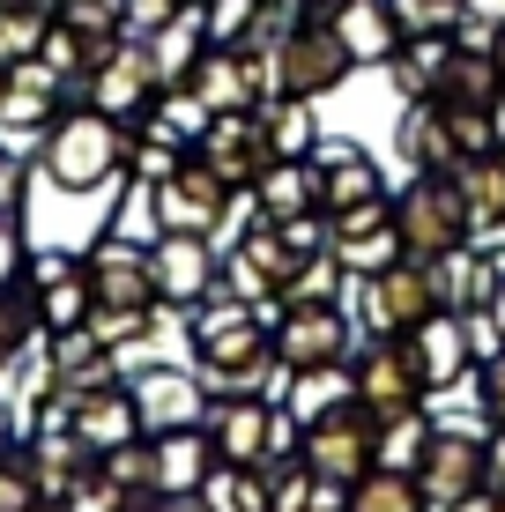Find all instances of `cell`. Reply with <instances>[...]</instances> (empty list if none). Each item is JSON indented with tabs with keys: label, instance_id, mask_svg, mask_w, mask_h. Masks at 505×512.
I'll return each instance as SVG.
<instances>
[{
	"label": "cell",
	"instance_id": "obj_1",
	"mask_svg": "<svg viewBox=\"0 0 505 512\" xmlns=\"http://www.w3.org/2000/svg\"><path fill=\"white\" fill-rule=\"evenodd\" d=\"M38 171H45V186H60V193L119 186V171H127V127H119V119H104L97 104H75V112H60V119L45 127Z\"/></svg>",
	"mask_w": 505,
	"mask_h": 512
},
{
	"label": "cell",
	"instance_id": "obj_2",
	"mask_svg": "<svg viewBox=\"0 0 505 512\" xmlns=\"http://www.w3.org/2000/svg\"><path fill=\"white\" fill-rule=\"evenodd\" d=\"M394 231H402L409 260H439V253H454V245L476 238L454 171H416V186H402V201H394Z\"/></svg>",
	"mask_w": 505,
	"mask_h": 512
},
{
	"label": "cell",
	"instance_id": "obj_3",
	"mask_svg": "<svg viewBox=\"0 0 505 512\" xmlns=\"http://www.w3.org/2000/svg\"><path fill=\"white\" fill-rule=\"evenodd\" d=\"M223 208H231V186H223L201 156H186L171 179L149 186V223H156V238H216V231H223Z\"/></svg>",
	"mask_w": 505,
	"mask_h": 512
},
{
	"label": "cell",
	"instance_id": "obj_4",
	"mask_svg": "<svg viewBox=\"0 0 505 512\" xmlns=\"http://www.w3.org/2000/svg\"><path fill=\"white\" fill-rule=\"evenodd\" d=\"M350 67H357V60L342 52V38H335V23H327V15H305V23L268 52L275 90H290V97H327V90H342V82H350Z\"/></svg>",
	"mask_w": 505,
	"mask_h": 512
},
{
	"label": "cell",
	"instance_id": "obj_5",
	"mask_svg": "<svg viewBox=\"0 0 505 512\" xmlns=\"http://www.w3.org/2000/svg\"><path fill=\"white\" fill-rule=\"evenodd\" d=\"M156 90H164V75H156V52H149V38H119L112 52L97 60V75L82 82V104H97L104 119H119V127H134V119L156 104Z\"/></svg>",
	"mask_w": 505,
	"mask_h": 512
},
{
	"label": "cell",
	"instance_id": "obj_6",
	"mask_svg": "<svg viewBox=\"0 0 505 512\" xmlns=\"http://www.w3.org/2000/svg\"><path fill=\"white\" fill-rule=\"evenodd\" d=\"M379 461V416L372 409H335L320 423H305V468L320 483H357Z\"/></svg>",
	"mask_w": 505,
	"mask_h": 512
},
{
	"label": "cell",
	"instance_id": "obj_7",
	"mask_svg": "<svg viewBox=\"0 0 505 512\" xmlns=\"http://www.w3.org/2000/svg\"><path fill=\"white\" fill-rule=\"evenodd\" d=\"M357 305H364V327H372V334H409L416 320L439 312V297H431V268L402 253L394 268L357 275Z\"/></svg>",
	"mask_w": 505,
	"mask_h": 512
},
{
	"label": "cell",
	"instance_id": "obj_8",
	"mask_svg": "<svg viewBox=\"0 0 505 512\" xmlns=\"http://www.w3.org/2000/svg\"><path fill=\"white\" fill-rule=\"evenodd\" d=\"M194 156L208 171H216L231 193H253V179L268 171V127H260V112H216L208 119V134L194 141Z\"/></svg>",
	"mask_w": 505,
	"mask_h": 512
},
{
	"label": "cell",
	"instance_id": "obj_9",
	"mask_svg": "<svg viewBox=\"0 0 505 512\" xmlns=\"http://www.w3.org/2000/svg\"><path fill=\"white\" fill-rule=\"evenodd\" d=\"M483 468H491V438L483 431H439L431 453L416 461V483H424L431 505H461L483 490Z\"/></svg>",
	"mask_w": 505,
	"mask_h": 512
},
{
	"label": "cell",
	"instance_id": "obj_10",
	"mask_svg": "<svg viewBox=\"0 0 505 512\" xmlns=\"http://www.w3.org/2000/svg\"><path fill=\"white\" fill-rule=\"evenodd\" d=\"M134 409H142V431H186V423H208V386L201 372H179V364H142L134 372Z\"/></svg>",
	"mask_w": 505,
	"mask_h": 512
},
{
	"label": "cell",
	"instance_id": "obj_11",
	"mask_svg": "<svg viewBox=\"0 0 505 512\" xmlns=\"http://www.w3.org/2000/svg\"><path fill=\"white\" fill-rule=\"evenodd\" d=\"M67 104V82L52 75V67L30 52V60L8 67V82H0V141H23V134H45L52 119H60Z\"/></svg>",
	"mask_w": 505,
	"mask_h": 512
},
{
	"label": "cell",
	"instance_id": "obj_12",
	"mask_svg": "<svg viewBox=\"0 0 505 512\" xmlns=\"http://www.w3.org/2000/svg\"><path fill=\"white\" fill-rule=\"evenodd\" d=\"M416 394H424V379H416V357L402 349V334H379V342L357 357V401L387 423V416L416 409Z\"/></svg>",
	"mask_w": 505,
	"mask_h": 512
},
{
	"label": "cell",
	"instance_id": "obj_13",
	"mask_svg": "<svg viewBox=\"0 0 505 512\" xmlns=\"http://www.w3.org/2000/svg\"><path fill=\"white\" fill-rule=\"evenodd\" d=\"M82 275H90L97 305H156V275H149V245L127 238H97L82 253Z\"/></svg>",
	"mask_w": 505,
	"mask_h": 512
},
{
	"label": "cell",
	"instance_id": "obj_14",
	"mask_svg": "<svg viewBox=\"0 0 505 512\" xmlns=\"http://www.w3.org/2000/svg\"><path fill=\"white\" fill-rule=\"evenodd\" d=\"M149 275H156V305H186L194 312L216 282V245L208 238H156L149 245Z\"/></svg>",
	"mask_w": 505,
	"mask_h": 512
},
{
	"label": "cell",
	"instance_id": "obj_15",
	"mask_svg": "<svg viewBox=\"0 0 505 512\" xmlns=\"http://www.w3.org/2000/svg\"><path fill=\"white\" fill-rule=\"evenodd\" d=\"M424 268H431V297H439L446 312H491V297L505 282V268L483 253V245H454V253L424 260Z\"/></svg>",
	"mask_w": 505,
	"mask_h": 512
},
{
	"label": "cell",
	"instance_id": "obj_16",
	"mask_svg": "<svg viewBox=\"0 0 505 512\" xmlns=\"http://www.w3.org/2000/svg\"><path fill=\"white\" fill-rule=\"evenodd\" d=\"M312 171H320V208H327V216H335V208H350V201H372V193H387V179H379V164H372V149H364V141L320 134V149H312Z\"/></svg>",
	"mask_w": 505,
	"mask_h": 512
},
{
	"label": "cell",
	"instance_id": "obj_17",
	"mask_svg": "<svg viewBox=\"0 0 505 512\" xmlns=\"http://www.w3.org/2000/svg\"><path fill=\"white\" fill-rule=\"evenodd\" d=\"M342 349H350V320H342L335 305H290L283 334H275V357H283L290 372H312V364H342Z\"/></svg>",
	"mask_w": 505,
	"mask_h": 512
},
{
	"label": "cell",
	"instance_id": "obj_18",
	"mask_svg": "<svg viewBox=\"0 0 505 512\" xmlns=\"http://www.w3.org/2000/svg\"><path fill=\"white\" fill-rule=\"evenodd\" d=\"M327 23H335V38L357 67H387L402 52V23H394L387 0H327Z\"/></svg>",
	"mask_w": 505,
	"mask_h": 512
},
{
	"label": "cell",
	"instance_id": "obj_19",
	"mask_svg": "<svg viewBox=\"0 0 505 512\" xmlns=\"http://www.w3.org/2000/svg\"><path fill=\"white\" fill-rule=\"evenodd\" d=\"M402 349L416 357V379L424 386H454L461 379V364H468V312H431V320H416L402 334Z\"/></svg>",
	"mask_w": 505,
	"mask_h": 512
},
{
	"label": "cell",
	"instance_id": "obj_20",
	"mask_svg": "<svg viewBox=\"0 0 505 512\" xmlns=\"http://www.w3.org/2000/svg\"><path fill=\"white\" fill-rule=\"evenodd\" d=\"M75 438L90 453H112L127 446V438H149L142 431V409H134V386H90V394H75Z\"/></svg>",
	"mask_w": 505,
	"mask_h": 512
},
{
	"label": "cell",
	"instance_id": "obj_21",
	"mask_svg": "<svg viewBox=\"0 0 505 512\" xmlns=\"http://www.w3.org/2000/svg\"><path fill=\"white\" fill-rule=\"evenodd\" d=\"M312 208H320V171H312V156H268V171L253 179V216L290 223V216H312Z\"/></svg>",
	"mask_w": 505,
	"mask_h": 512
},
{
	"label": "cell",
	"instance_id": "obj_22",
	"mask_svg": "<svg viewBox=\"0 0 505 512\" xmlns=\"http://www.w3.org/2000/svg\"><path fill=\"white\" fill-rule=\"evenodd\" d=\"M208 438H216V461H231V468H253L260 453H268V438H275V416H268V401H253V394H231L223 409H208Z\"/></svg>",
	"mask_w": 505,
	"mask_h": 512
},
{
	"label": "cell",
	"instance_id": "obj_23",
	"mask_svg": "<svg viewBox=\"0 0 505 512\" xmlns=\"http://www.w3.org/2000/svg\"><path fill=\"white\" fill-rule=\"evenodd\" d=\"M156 498L164 490H201L208 475H216V438H208V423H186V431H156Z\"/></svg>",
	"mask_w": 505,
	"mask_h": 512
},
{
	"label": "cell",
	"instance_id": "obj_24",
	"mask_svg": "<svg viewBox=\"0 0 505 512\" xmlns=\"http://www.w3.org/2000/svg\"><path fill=\"white\" fill-rule=\"evenodd\" d=\"M498 82H505L498 52H476V45L454 38V60H446V75H439V104H454V112H491Z\"/></svg>",
	"mask_w": 505,
	"mask_h": 512
},
{
	"label": "cell",
	"instance_id": "obj_25",
	"mask_svg": "<svg viewBox=\"0 0 505 512\" xmlns=\"http://www.w3.org/2000/svg\"><path fill=\"white\" fill-rule=\"evenodd\" d=\"M253 112H260V127H268V149H275V156H312V149H320V119H312V97L275 90V97H260Z\"/></svg>",
	"mask_w": 505,
	"mask_h": 512
},
{
	"label": "cell",
	"instance_id": "obj_26",
	"mask_svg": "<svg viewBox=\"0 0 505 512\" xmlns=\"http://www.w3.org/2000/svg\"><path fill=\"white\" fill-rule=\"evenodd\" d=\"M446 60H454V38H402V52L387 60V75H394L402 97H439Z\"/></svg>",
	"mask_w": 505,
	"mask_h": 512
},
{
	"label": "cell",
	"instance_id": "obj_27",
	"mask_svg": "<svg viewBox=\"0 0 505 512\" xmlns=\"http://www.w3.org/2000/svg\"><path fill=\"white\" fill-rule=\"evenodd\" d=\"M149 52H156V75H164V82H186V75H194V60L208 52L201 8H186V15H171L164 30H149Z\"/></svg>",
	"mask_w": 505,
	"mask_h": 512
},
{
	"label": "cell",
	"instance_id": "obj_28",
	"mask_svg": "<svg viewBox=\"0 0 505 512\" xmlns=\"http://www.w3.org/2000/svg\"><path fill=\"white\" fill-rule=\"evenodd\" d=\"M350 512H431V498H424V483H416V475L379 468V475H357Z\"/></svg>",
	"mask_w": 505,
	"mask_h": 512
},
{
	"label": "cell",
	"instance_id": "obj_29",
	"mask_svg": "<svg viewBox=\"0 0 505 512\" xmlns=\"http://www.w3.org/2000/svg\"><path fill=\"white\" fill-rule=\"evenodd\" d=\"M431 438H439V431H431V416H424V409H402V416L379 423V461L402 468V475H416V461L431 453Z\"/></svg>",
	"mask_w": 505,
	"mask_h": 512
},
{
	"label": "cell",
	"instance_id": "obj_30",
	"mask_svg": "<svg viewBox=\"0 0 505 512\" xmlns=\"http://www.w3.org/2000/svg\"><path fill=\"white\" fill-rule=\"evenodd\" d=\"M97 468L112 475V483L127 490L134 505H142V498H156V446H149V438H127V446L97 453Z\"/></svg>",
	"mask_w": 505,
	"mask_h": 512
},
{
	"label": "cell",
	"instance_id": "obj_31",
	"mask_svg": "<svg viewBox=\"0 0 505 512\" xmlns=\"http://www.w3.org/2000/svg\"><path fill=\"white\" fill-rule=\"evenodd\" d=\"M394 23H402V38H454L468 0H387Z\"/></svg>",
	"mask_w": 505,
	"mask_h": 512
},
{
	"label": "cell",
	"instance_id": "obj_32",
	"mask_svg": "<svg viewBox=\"0 0 505 512\" xmlns=\"http://www.w3.org/2000/svg\"><path fill=\"white\" fill-rule=\"evenodd\" d=\"M201 490H208V512H268V483H260L253 468H231V461H223Z\"/></svg>",
	"mask_w": 505,
	"mask_h": 512
},
{
	"label": "cell",
	"instance_id": "obj_33",
	"mask_svg": "<svg viewBox=\"0 0 505 512\" xmlns=\"http://www.w3.org/2000/svg\"><path fill=\"white\" fill-rule=\"evenodd\" d=\"M327 253L342 260V275H379V268H394L402 260V231H372V238H342V245H327Z\"/></svg>",
	"mask_w": 505,
	"mask_h": 512
},
{
	"label": "cell",
	"instance_id": "obj_34",
	"mask_svg": "<svg viewBox=\"0 0 505 512\" xmlns=\"http://www.w3.org/2000/svg\"><path fill=\"white\" fill-rule=\"evenodd\" d=\"M260 23V0H201V30L208 45H246Z\"/></svg>",
	"mask_w": 505,
	"mask_h": 512
},
{
	"label": "cell",
	"instance_id": "obj_35",
	"mask_svg": "<svg viewBox=\"0 0 505 512\" xmlns=\"http://www.w3.org/2000/svg\"><path fill=\"white\" fill-rule=\"evenodd\" d=\"M45 490H38V468H30V446L23 453H0V512H38Z\"/></svg>",
	"mask_w": 505,
	"mask_h": 512
},
{
	"label": "cell",
	"instance_id": "obj_36",
	"mask_svg": "<svg viewBox=\"0 0 505 512\" xmlns=\"http://www.w3.org/2000/svg\"><path fill=\"white\" fill-rule=\"evenodd\" d=\"M52 15L75 30H97V38H119L127 30V0H52Z\"/></svg>",
	"mask_w": 505,
	"mask_h": 512
},
{
	"label": "cell",
	"instance_id": "obj_37",
	"mask_svg": "<svg viewBox=\"0 0 505 512\" xmlns=\"http://www.w3.org/2000/svg\"><path fill=\"white\" fill-rule=\"evenodd\" d=\"M23 201H30V171H23V156L0 141V216L23 223Z\"/></svg>",
	"mask_w": 505,
	"mask_h": 512
},
{
	"label": "cell",
	"instance_id": "obj_38",
	"mask_svg": "<svg viewBox=\"0 0 505 512\" xmlns=\"http://www.w3.org/2000/svg\"><path fill=\"white\" fill-rule=\"evenodd\" d=\"M312 483H320L312 468H283V475H268V512H305Z\"/></svg>",
	"mask_w": 505,
	"mask_h": 512
},
{
	"label": "cell",
	"instance_id": "obj_39",
	"mask_svg": "<svg viewBox=\"0 0 505 512\" xmlns=\"http://www.w3.org/2000/svg\"><path fill=\"white\" fill-rule=\"evenodd\" d=\"M171 15H186V0H127V30H134V38H149V30H164Z\"/></svg>",
	"mask_w": 505,
	"mask_h": 512
},
{
	"label": "cell",
	"instance_id": "obj_40",
	"mask_svg": "<svg viewBox=\"0 0 505 512\" xmlns=\"http://www.w3.org/2000/svg\"><path fill=\"white\" fill-rule=\"evenodd\" d=\"M476 386H483V416H491V423H505V342L491 349V364L476 372Z\"/></svg>",
	"mask_w": 505,
	"mask_h": 512
},
{
	"label": "cell",
	"instance_id": "obj_41",
	"mask_svg": "<svg viewBox=\"0 0 505 512\" xmlns=\"http://www.w3.org/2000/svg\"><path fill=\"white\" fill-rule=\"evenodd\" d=\"M23 223H8L0 216V290H15V282H23Z\"/></svg>",
	"mask_w": 505,
	"mask_h": 512
},
{
	"label": "cell",
	"instance_id": "obj_42",
	"mask_svg": "<svg viewBox=\"0 0 505 512\" xmlns=\"http://www.w3.org/2000/svg\"><path fill=\"white\" fill-rule=\"evenodd\" d=\"M149 512H208V490H164L149 498Z\"/></svg>",
	"mask_w": 505,
	"mask_h": 512
},
{
	"label": "cell",
	"instance_id": "obj_43",
	"mask_svg": "<svg viewBox=\"0 0 505 512\" xmlns=\"http://www.w3.org/2000/svg\"><path fill=\"white\" fill-rule=\"evenodd\" d=\"M483 490L505 505V438H491V468H483Z\"/></svg>",
	"mask_w": 505,
	"mask_h": 512
},
{
	"label": "cell",
	"instance_id": "obj_44",
	"mask_svg": "<svg viewBox=\"0 0 505 512\" xmlns=\"http://www.w3.org/2000/svg\"><path fill=\"white\" fill-rule=\"evenodd\" d=\"M491 134H498V149H505V82H498V97H491Z\"/></svg>",
	"mask_w": 505,
	"mask_h": 512
},
{
	"label": "cell",
	"instance_id": "obj_45",
	"mask_svg": "<svg viewBox=\"0 0 505 512\" xmlns=\"http://www.w3.org/2000/svg\"><path fill=\"white\" fill-rule=\"evenodd\" d=\"M491 327H498V342H505V282H498V297H491Z\"/></svg>",
	"mask_w": 505,
	"mask_h": 512
},
{
	"label": "cell",
	"instance_id": "obj_46",
	"mask_svg": "<svg viewBox=\"0 0 505 512\" xmlns=\"http://www.w3.org/2000/svg\"><path fill=\"white\" fill-rule=\"evenodd\" d=\"M8 438H15V409L0 401V453H8Z\"/></svg>",
	"mask_w": 505,
	"mask_h": 512
},
{
	"label": "cell",
	"instance_id": "obj_47",
	"mask_svg": "<svg viewBox=\"0 0 505 512\" xmlns=\"http://www.w3.org/2000/svg\"><path fill=\"white\" fill-rule=\"evenodd\" d=\"M305 8H320V15H327V0H305Z\"/></svg>",
	"mask_w": 505,
	"mask_h": 512
},
{
	"label": "cell",
	"instance_id": "obj_48",
	"mask_svg": "<svg viewBox=\"0 0 505 512\" xmlns=\"http://www.w3.org/2000/svg\"><path fill=\"white\" fill-rule=\"evenodd\" d=\"M498 60H505V30H498Z\"/></svg>",
	"mask_w": 505,
	"mask_h": 512
},
{
	"label": "cell",
	"instance_id": "obj_49",
	"mask_svg": "<svg viewBox=\"0 0 505 512\" xmlns=\"http://www.w3.org/2000/svg\"><path fill=\"white\" fill-rule=\"evenodd\" d=\"M38 512H67V505H38Z\"/></svg>",
	"mask_w": 505,
	"mask_h": 512
},
{
	"label": "cell",
	"instance_id": "obj_50",
	"mask_svg": "<svg viewBox=\"0 0 505 512\" xmlns=\"http://www.w3.org/2000/svg\"><path fill=\"white\" fill-rule=\"evenodd\" d=\"M0 82H8V67H0Z\"/></svg>",
	"mask_w": 505,
	"mask_h": 512
}]
</instances>
